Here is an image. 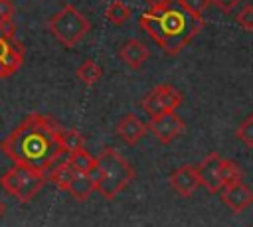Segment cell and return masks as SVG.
I'll use <instances>...</instances> for the list:
<instances>
[{
  "label": "cell",
  "instance_id": "obj_1",
  "mask_svg": "<svg viewBox=\"0 0 253 227\" xmlns=\"http://www.w3.org/2000/svg\"><path fill=\"white\" fill-rule=\"evenodd\" d=\"M61 126L47 114H28L4 140L2 152L20 166L34 168L38 172H49L65 154L59 140Z\"/></svg>",
  "mask_w": 253,
  "mask_h": 227
},
{
  "label": "cell",
  "instance_id": "obj_2",
  "mask_svg": "<svg viewBox=\"0 0 253 227\" xmlns=\"http://www.w3.org/2000/svg\"><path fill=\"white\" fill-rule=\"evenodd\" d=\"M138 24L168 55H178L206 26L202 16L188 12L178 0H148Z\"/></svg>",
  "mask_w": 253,
  "mask_h": 227
},
{
  "label": "cell",
  "instance_id": "obj_3",
  "mask_svg": "<svg viewBox=\"0 0 253 227\" xmlns=\"http://www.w3.org/2000/svg\"><path fill=\"white\" fill-rule=\"evenodd\" d=\"M87 176L93 180L95 189L111 201L134 180L136 172L117 148L105 146L97 156V162L91 168V172H87Z\"/></svg>",
  "mask_w": 253,
  "mask_h": 227
},
{
  "label": "cell",
  "instance_id": "obj_4",
  "mask_svg": "<svg viewBox=\"0 0 253 227\" xmlns=\"http://www.w3.org/2000/svg\"><path fill=\"white\" fill-rule=\"evenodd\" d=\"M47 30L63 47L71 49L89 34L91 24L73 4H65L49 18Z\"/></svg>",
  "mask_w": 253,
  "mask_h": 227
},
{
  "label": "cell",
  "instance_id": "obj_5",
  "mask_svg": "<svg viewBox=\"0 0 253 227\" xmlns=\"http://www.w3.org/2000/svg\"><path fill=\"white\" fill-rule=\"evenodd\" d=\"M45 180H47V174L45 172H38V170L28 168V166L14 164L12 168H8L2 174L0 186H2V189L8 195L16 197L20 203H28L43 188Z\"/></svg>",
  "mask_w": 253,
  "mask_h": 227
},
{
  "label": "cell",
  "instance_id": "obj_6",
  "mask_svg": "<svg viewBox=\"0 0 253 227\" xmlns=\"http://www.w3.org/2000/svg\"><path fill=\"white\" fill-rule=\"evenodd\" d=\"M182 103V93L174 87V85H158L154 87L144 99H142V109L144 113H148L150 116H156V114H162V113H170V111H176Z\"/></svg>",
  "mask_w": 253,
  "mask_h": 227
},
{
  "label": "cell",
  "instance_id": "obj_7",
  "mask_svg": "<svg viewBox=\"0 0 253 227\" xmlns=\"http://www.w3.org/2000/svg\"><path fill=\"white\" fill-rule=\"evenodd\" d=\"M24 45L16 34H0V79L14 75L24 63Z\"/></svg>",
  "mask_w": 253,
  "mask_h": 227
},
{
  "label": "cell",
  "instance_id": "obj_8",
  "mask_svg": "<svg viewBox=\"0 0 253 227\" xmlns=\"http://www.w3.org/2000/svg\"><path fill=\"white\" fill-rule=\"evenodd\" d=\"M148 128L162 144H170L174 138H178L186 130V122L176 114V111H170V113L150 116Z\"/></svg>",
  "mask_w": 253,
  "mask_h": 227
},
{
  "label": "cell",
  "instance_id": "obj_9",
  "mask_svg": "<svg viewBox=\"0 0 253 227\" xmlns=\"http://www.w3.org/2000/svg\"><path fill=\"white\" fill-rule=\"evenodd\" d=\"M221 164H223V158L217 152H210L196 166V172H198V178H200V186H204L208 189V193H217L223 188L221 178H219Z\"/></svg>",
  "mask_w": 253,
  "mask_h": 227
},
{
  "label": "cell",
  "instance_id": "obj_10",
  "mask_svg": "<svg viewBox=\"0 0 253 227\" xmlns=\"http://www.w3.org/2000/svg\"><path fill=\"white\" fill-rule=\"evenodd\" d=\"M219 193H221V201H223L233 213H241V211H245V209L253 203V189H251L247 184H243L241 180L223 186Z\"/></svg>",
  "mask_w": 253,
  "mask_h": 227
},
{
  "label": "cell",
  "instance_id": "obj_11",
  "mask_svg": "<svg viewBox=\"0 0 253 227\" xmlns=\"http://www.w3.org/2000/svg\"><path fill=\"white\" fill-rule=\"evenodd\" d=\"M200 186V178L196 172V166L182 164L170 174V188L176 191L180 197H190Z\"/></svg>",
  "mask_w": 253,
  "mask_h": 227
},
{
  "label": "cell",
  "instance_id": "obj_12",
  "mask_svg": "<svg viewBox=\"0 0 253 227\" xmlns=\"http://www.w3.org/2000/svg\"><path fill=\"white\" fill-rule=\"evenodd\" d=\"M146 130H148V124L142 122V120H140L136 114H132V113L125 114V116L117 122V128H115L117 136H119L126 146H134V144L146 134Z\"/></svg>",
  "mask_w": 253,
  "mask_h": 227
},
{
  "label": "cell",
  "instance_id": "obj_13",
  "mask_svg": "<svg viewBox=\"0 0 253 227\" xmlns=\"http://www.w3.org/2000/svg\"><path fill=\"white\" fill-rule=\"evenodd\" d=\"M148 57H150L148 47H146L140 39H136V38L126 39V41L121 45V49H119V59H121L126 67H130V69H140V67L148 61Z\"/></svg>",
  "mask_w": 253,
  "mask_h": 227
},
{
  "label": "cell",
  "instance_id": "obj_14",
  "mask_svg": "<svg viewBox=\"0 0 253 227\" xmlns=\"http://www.w3.org/2000/svg\"><path fill=\"white\" fill-rule=\"evenodd\" d=\"M75 174H77V170L71 166L69 160H59L55 166L49 168V172H47V180L53 182L59 189H65V191H67V188H69L71 180L75 178Z\"/></svg>",
  "mask_w": 253,
  "mask_h": 227
},
{
  "label": "cell",
  "instance_id": "obj_15",
  "mask_svg": "<svg viewBox=\"0 0 253 227\" xmlns=\"http://www.w3.org/2000/svg\"><path fill=\"white\" fill-rule=\"evenodd\" d=\"M93 189H95L93 180H91L87 174H83V172H77L75 178L71 180L69 188H67V191H69L77 201H87L89 195L93 193Z\"/></svg>",
  "mask_w": 253,
  "mask_h": 227
},
{
  "label": "cell",
  "instance_id": "obj_16",
  "mask_svg": "<svg viewBox=\"0 0 253 227\" xmlns=\"http://www.w3.org/2000/svg\"><path fill=\"white\" fill-rule=\"evenodd\" d=\"M75 75H77V79H79L83 85L91 87V85H95V83L103 77V69H101L93 59H85V61L77 67Z\"/></svg>",
  "mask_w": 253,
  "mask_h": 227
},
{
  "label": "cell",
  "instance_id": "obj_17",
  "mask_svg": "<svg viewBox=\"0 0 253 227\" xmlns=\"http://www.w3.org/2000/svg\"><path fill=\"white\" fill-rule=\"evenodd\" d=\"M59 140H61V146H63V150H65L67 154L85 148V138H83V134H81L79 130H75V128H61Z\"/></svg>",
  "mask_w": 253,
  "mask_h": 227
},
{
  "label": "cell",
  "instance_id": "obj_18",
  "mask_svg": "<svg viewBox=\"0 0 253 227\" xmlns=\"http://www.w3.org/2000/svg\"><path fill=\"white\" fill-rule=\"evenodd\" d=\"M105 18H107L111 24L121 26V24H125V22L130 18V8H128L125 2H121V0H113V2L107 6V10H105Z\"/></svg>",
  "mask_w": 253,
  "mask_h": 227
},
{
  "label": "cell",
  "instance_id": "obj_19",
  "mask_svg": "<svg viewBox=\"0 0 253 227\" xmlns=\"http://www.w3.org/2000/svg\"><path fill=\"white\" fill-rule=\"evenodd\" d=\"M67 160L71 162V166H73L77 172H83V174L91 172V168H93L95 162H97V158L91 156L85 148H81V150H77V152H71V154L67 156Z\"/></svg>",
  "mask_w": 253,
  "mask_h": 227
},
{
  "label": "cell",
  "instance_id": "obj_20",
  "mask_svg": "<svg viewBox=\"0 0 253 227\" xmlns=\"http://www.w3.org/2000/svg\"><path fill=\"white\" fill-rule=\"evenodd\" d=\"M235 136L247 146V148H253V114L245 116L237 128H235Z\"/></svg>",
  "mask_w": 253,
  "mask_h": 227
},
{
  "label": "cell",
  "instance_id": "obj_21",
  "mask_svg": "<svg viewBox=\"0 0 253 227\" xmlns=\"http://www.w3.org/2000/svg\"><path fill=\"white\" fill-rule=\"evenodd\" d=\"M241 170H239V166L235 164V162H231V160H223V164H221V172H219V178H221V184L223 186H227V184H233V182H239L241 180Z\"/></svg>",
  "mask_w": 253,
  "mask_h": 227
},
{
  "label": "cell",
  "instance_id": "obj_22",
  "mask_svg": "<svg viewBox=\"0 0 253 227\" xmlns=\"http://www.w3.org/2000/svg\"><path fill=\"white\" fill-rule=\"evenodd\" d=\"M237 24L245 30V32H253V4H245L237 14H235Z\"/></svg>",
  "mask_w": 253,
  "mask_h": 227
},
{
  "label": "cell",
  "instance_id": "obj_23",
  "mask_svg": "<svg viewBox=\"0 0 253 227\" xmlns=\"http://www.w3.org/2000/svg\"><path fill=\"white\" fill-rule=\"evenodd\" d=\"M178 2H180L188 12L202 16V14L206 12V8L210 6V2H211V0H178Z\"/></svg>",
  "mask_w": 253,
  "mask_h": 227
},
{
  "label": "cell",
  "instance_id": "obj_24",
  "mask_svg": "<svg viewBox=\"0 0 253 227\" xmlns=\"http://www.w3.org/2000/svg\"><path fill=\"white\" fill-rule=\"evenodd\" d=\"M0 22H14V4L10 0H0Z\"/></svg>",
  "mask_w": 253,
  "mask_h": 227
},
{
  "label": "cell",
  "instance_id": "obj_25",
  "mask_svg": "<svg viewBox=\"0 0 253 227\" xmlns=\"http://www.w3.org/2000/svg\"><path fill=\"white\" fill-rule=\"evenodd\" d=\"M239 2H241V0H211V4H215V6H217L221 12H225V14H229L231 10H235Z\"/></svg>",
  "mask_w": 253,
  "mask_h": 227
},
{
  "label": "cell",
  "instance_id": "obj_26",
  "mask_svg": "<svg viewBox=\"0 0 253 227\" xmlns=\"http://www.w3.org/2000/svg\"><path fill=\"white\" fill-rule=\"evenodd\" d=\"M0 34H16V26H14V22H10V24L0 22Z\"/></svg>",
  "mask_w": 253,
  "mask_h": 227
},
{
  "label": "cell",
  "instance_id": "obj_27",
  "mask_svg": "<svg viewBox=\"0 0 253 227\" xmlns=\"http://www.w3.org/2000/svg\"><path fill=\"white\" fill-rule=\"evenodd\" d=\"M2 215H4V203L0 201V217H2Z\"/></svg>",
  "mask_w": 253,
  "mask_h": 227
},
{
  "label": "cell",
  "instance_id": "obj_28",
  "mask_svg": "<svg viewBox=\"0 0 253 227\" xmlns=\"http://www.w3.org/2000/svg\"><path fill=\"white\" fill-rule=\"evenodd\" d=\"M249 227H253V223H251V225H249Z\"/></svg>",
  "mask_w": 253,
  "mask_h": 227
}]
</instances>
